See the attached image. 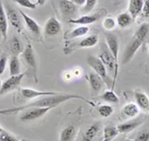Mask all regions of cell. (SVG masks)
<instances>
[{"label": "cell", "mask_w": 149, "mask_h": 141, "mask_svg": "<svg viewBox=\"0 0 149 141\" xmlns=\"http://www.w3.org/2000/svg\"><path fill=\"white\" fill-rule=\"evenodd\" d=\"M82 99L83 101H86L90 104L93 105L91 102L90 100H87L84 97L78 95H72V94H58L55 96H45L43 99H38L37 101L33 102L31 103H29L27 105H24L25 109L29 107H56L58 105L63 103L64 102L68 101L70 99Z\"/></svg>", "instance_id": "cell-1"}, {"label": "cell", "mask_w": 149, "mask_h": 141, "mask_svg": "<svg viewBox=\"0 0 149 141\" xmlns=\"http://www.w3.org/2000/svg\"><path fill=\"white\" fill-rule=\"evenodd\" d=\"M100 60L102 62L105 66H106L107 71L111 73L113 75V86L111 90H113L115 81L118 76V64L115 62V59L111 52L109 51V48L106 44H102L101 47V54L98 56Z\"/></svg>", "instance_id": "cell-2"}, {"label": "cell", "mask_w": 149, "mask_h": 141, "mask_svg": "<svg viewBox=\"0 0 149 141\" xmlns=\"http://www.w3.org/2000/svg\"><path fill=\"white\" fill-rule=\"evenodd\" d=\"M86 62L87 64L93 69L95 74L100 76L102 79L104 83L108 87L113 86V80L108 75V71L106 69V66L101 61L98 57L93 56V55H88L86 58Z\"/></svg>", "instance_id": "cell-3"}, {"label": "cell", "mask_w": 149, "mask_h": 141, "mask_svg": "<svg viewBox=\"0 0 149 141\" xmlns=\"http://www.w3.org/2000/svg\"><path fill=\"white\" fill-rule=\"evenodd\" d=\"M143 41L144 40L134 35V36L132 37V40H130V42L129 43V44L127 45L126 48L125 50L123 56V64L129 63L134 58L135 54L140 49Z\"/></svg>", "instance_id": "cell-4"}, {"label": "cell", "mask_w": 149, "mask_h": 141, "mask_svg": "<svg viewBox=\"0 0 149 141\" xmlns=\"http://www.w3.org/2000/svg\"><path fill=\"white\" fill-rule=\"evenodd\" d=\"M26 109L28 110H26L20 117L21 121L24 122L40 118L52 110V107H29Z\"/></svg>", "instance_id": "cell-5"}, {"label": "cell", "mask_w": 149, "mask_h": 141, "mask_svg": "<svg viewBox=\"0 0 149 141\" xmlns=\"http://www.w3.org/2000/svg\"><path fill=\"white\" fill-rule=\"evenodd\" d=\"M6 17L7 21L10 23L13 27L16 28L17 31L21 32L23 28V19L20 12L17 11L15 9L11 8L10 6L6 7Z\"/></svg>", "instance_id": "cell-6"}, {"label": "cell", "mask_w": 149, "mask_h": 141, "mask_svg": "<svg viewBox=\"0 0 149 141\" xmlns=\"http://www.w3.org/2000/svg\"><path fill=\"white\" fill-rule=\"evenodd\" d=\"M24 76H25V74H20L17 76H10L9 79L6 80L2 85V87L0 88V96L7 94L16 88L21 84Z\"/></svg>", "instance_id": "cell-7"}, {"label": "cell", "mask_w": 149, "mask_h": 141, "mask_svg": "<svg viewBox=\"0 0 149 141\" xmlns=\"http://www.w3.org/2000/svg\"><path fill=\"white\" fill-rule=\"evenodd\" d=\"M23 58L27 63V65L32 68V69L34 72V76L36 81H37V59H36V55H35L34 51L32 47L30 44L26 46V49L23 51Z\"/></svg>", "instance_id": "cell-8"}, {"label": "cell", "mask_w": 149, "mask_h": 141, "mask_svg": "<svg viewBox=\"0 0 149 141\" xmlns=\"http://www.w3.org/2000/svg\"><path fill=\"white\" fill-rule=\"evenodd\" d=\"M106 45L109 48V51L111 52L114 58L115 62L118 64V55H119V43L118 37L113 34L108 33L106 35Z\"/></svg>", "instance_id": "cell-9"}, {"label": "cell", "mask_w": 149, "mask_h": 141, "mask_svg": "<svg viewBox=\"0 0 149 141\" xmlns=\"http://www.w3.org/2000/svg\"><path fill=\"white\" fill-rule=\"evenodd\" d=\"M61 31V24L55 17H49L45 25V32L46 35L52 36L60 33Z\"/></svg>", "instance_id": "cell-10"}, {"label": "cell", "mask_w": 149, "mask_h": 141, "mask_svg": "<svg viewBox=\"0 0 149 141\" xmlns=\"http://www.w3.org/2000/svg\"><path fill=\"white\" fill-rule=\"evenodd\" d=\"M21 94L25 99H36L37 97H40V96H55V95H58L60 93L55 92V91H42L36 90V89H33V88H22Z\"/></svg>", "instance_id": "cell-11"}, {"label": "cell", "mask_w": 149, "mask_h": 141, "mask_svg": "<svg viewBox=\"0 0 149 141\" xmlns=\"http://www.w3.org/2000/svg\"><path fill=\"white\" fill-rule=\"evenodd\" d=\"M134 98L139 109L144 113H149V97L148 95L141 91H136Z\"/></svg>", "instance_id": "cell-12"}, {"label": "cell", "mask_w": 149, "mask_h": 141, "mask_svg": "<svg viewBox=\"0 0 149 141\" xmlns=\"http://www.w3.org/2000/svg\"><path fill=\"white\" fill-rule=\"evenodd\" d=\"M20 14L22 17L23 21L25 22V24L26 25V27L29 29V31L33 32L35 35L37 36H39L40 33V25L37 23V21L33 19L32 17H30L29 16H28L27 14H26L23 11L20 10Z\"/></svg>", "instance_id": "cell-13"}, {"label": "cell", "mask_w": 149, "mask_h": 141, "mask_svg": "<svg viewBox=\"0 0 149 141\" xmlns=\"http://www.w3.org/2000/svg\"><path fill=\"white\" fill-rule=\"evenodd\" d=\"M8 30V21L6 17V13L5 7L3 6L2 0H0V34L3 39L7 36Z\"/></svg>", "instance_id": "cell-14"}, {"label": "cell", "mask_w": 149, "mask_h": 141, "mask_svg": "<svg viewBox=\"0 0 149 141\" xmlns=\"http://www.w3.org/2000/svg\"><path fill=\"white\" fill-rule=\"evenodd\" d=\"M143 5V0H129V13L133 21L141 14Z\"/></svg>", "instance_id": "cell-15"}, {"label": "cell", "mask_w": 149, "mask_h": 141, "mask_svg": "<svg viewBox=\"0 0 149 141\" xmlns=\"http://www.w3.org/2000/svg\"><path fill=\"white\" fill-rule=\"evenodd\" d=\"M89 83L92 91L95 92V94H97L102 88L104 81L100 76L95 73H91L89 75Z\"/></svg>", "instance_id": "cell-16"}, {"label": "cell", "mask_w": 149, "mask_h": 141, "mask_svg": "<svg viewBox=\"0 0 149 141\" xmlns=\"http://www.w3.org/2000/svg\"><path fill=\"white\" fill-rule=\"evenodd\" d=\"M59 6L62 14L65 16L73 14L76 10L75 5L70 0H60Z\"/></svg>", "instance_id": "cell-17"}, {"label": "cell", "mask_w": 149, "mask_h": 141, "mask_svg": "<svg viewBox=\"0 0 149 141\" xmlns=\"http://www.w3.org/2000/svg\"><path fill=\"white\" fill-rule=\"evenodd\" d=\"M9 69L10 76H17L21 74L20 61L16 55H13L9 62Z\"/></svg>", "instance_id": "cell-18"}, {"label": "cell", "mask_w": 149, "mask_h": 141, "mask_svg": "<svg viewBox=\"0 0 149 141\" xmlns=\"http://www.w3.org/2000/svg\"><path fill=\"white\" fill-rule=\"evenodd\" d=\"M134 21L131 17V15L129 13H121L118 14L116 19V22L120 28H125L129 27Z\"/></svg>", "instance_id": "cell-19"}, {"label": "cell", "mask_w": 149, "mask_h": 141, "mask_svg": "<svg viewBox=\"0 0 149 141\" xmlns=\"http://www.w3.org/2000/svg\"><path fill=\"white\" fill-rule=\"evenodd\" d=\"M141 122L140 121H132V122H125V123H121L119 124L117 126V129H118L119 133H128L129 132H132V130L136 129L138 126H140Z\"/></svg>", "instance_id": "cell-20"}, {"label": "cell", "mask_w": 149, "mask_h": 141, "mask_svg": "<svg viewBox=\"0 0 149 141\" xmlns=\"http://www.w3.org/2000/svg\"><path fill=\"white\" fill-rule=\"evenodd\" d=\"M100 129L99 123H95L90 126L83 135V141H93Z\"/></svg>", "instance_id": "cell-21"}, {"label": "cell", "mask_w": 149, "mask_h": 141, "mask_svg": "<svg viewBox=\"0 0 149 141\" xmlns=\"http://www.w3.org/2000/svg\"><path fill=\"white\" fill-rule=\"evenodd\" d=\"M76 136V130L74 126H68L60 133V141H73Z\"/></svg>", "instance_id": "cell-22"}, {"label": "cell", "mask_w": 149, "mask_h": 141, "mask_svg": "<svg viewBox=\"0 0 149 141\" xmlns=\"http://www.w3.org/2000/svg\"><path fill=\"white\" fill-rule=\"evenodd\" d=\"M97 20V17L96 15H83L82 17H79L77 19H71L69 22L72 24H77L81 25H86L95 22Z\"/></svg>", "instance_id": "cell-23"}, {"label": "cell", "mask_w": 149, "mask_h": 141, "mask_svg": "<svg viewBox=\"0 0 149 141\" xmlns=\"http://www.w3.org/2000/svg\"><path fill=\"white\" fill-rule=\"evenodd\" d=\"M140 112V109L136 103H128L123 107V113L129 118H135L136 116L138 115Z\"/></svg>", "instance_id": "cell-24"}, {"label": "cell", "mask_w": 149, "mask_h": 141, "mask_svg": "<svg viewBox=\"0 0 149 141\" xmlns=\"http://www.w3.org/2000/svg\"><path fill=\"white\" fill-rule=\"evenodd\" d=\"M119 134L117 128L107 126L103 129V136L102 141H112Z\"/></svg>", "instance_id": "cell-25"}, {"label": "cell", "mask_w": 149, "mask_h": 141, "mask_svg": "<svg viewBox=\"0 0 149 141\" xmlns=\"http://www.w3.org/2000/svg\"><path fill=\"white\" fill-rule=\"evenodd\" d=\"M97 43H98V37L97 35H92L81 40L79 43V46L83 48L93 47L97 45Z\"/></svg>", "instance_id": "cell-26"}, {"label": "cell", "mask_w": 149, "mask_h": 141, "mask_svg": "<svg viewBox=\"0 0 149 141\" xmlns=\"http://www.w3.org/2000/svg\"><path fill=\"white\" fill-rule=\"evenodd\" d=\"M10 50L14 54V55H16V56L23 51L22 44L21 41L17 39V37H14L10 40Z\"/></svg>", "instance_id": "cell-27"}, {"label": "cell", "mask_w": 149, "mask_h": 141, "mask_svg": "<svg viewBox=\"0 0 149 141\" xmlns=\"http://www.w3.org/2000/svg\"><path fill=\"white\" fill-rule=\"evenodd\" d=\"M101 98L102 100L107 102H110V103H118L119 102V98L117 96V94L115 93L113 90H108L104 92Z\"/></svg>", "instance_id": "cell-28"}, {"label": "cell", "mask_w": 149, "mask_h": 141, "mask_svg": "<svg viewBox=\"0 0 149 141\" xmlns=\"http://www.w3.org/2000/svg\"><path fill=\"white\" fill-rule=\"evenodd\" d=\"M89 30L90 29L88 27L82 25L79 28H74V30L71 32L70 36H71V38H78V37L83 36H85L88 33Z\"/></svg>", "instance_id": "cell-29"}, {"label": "cell", "mask_w": 149, "mask_h": 141, "mask_svg": "<svg viewBox=\"0 0 149 141\" xmlns=\"http://www.w3.org/2000/svg\"><path fill=\"white\" fill-rule=\"evenodd\" d=\"M97 111L102 117L103 118H109L113 113V109L109 105H101L97 108Z\"/></svg>", "instance_id": "cell-30"}, {"label": "cell", "mask_w": 149, "mask_h": 141, "mask_svg": "<svg viewBox=\"0 0 149 141\" xmlns=\"http://www.w3.org/2000/svg\"><path fill=\"white\" fill-rule=\"evenodd\" d=\"M117 25V22L113 18V17H106L102 21V26L106 30L108 31H111L113 28H115Z\"/></svg>", "instance_id": "cell-31"}, {"label": "cell", "mask_w": 149, "mask_h": 141, "mask_svg": "<svg viewBox=\"0 0 149 141\" xmlns=\"http://www.w3.org/2000/svg\"><path fill=\"white\" fill-rule=\"evenodd\" d=\"M14 1L18 5L25 8L32 9V10H35L37 8V3H33L30 0H14Z\"/></svg>", "instance_id": "cell-32"}, {"label": "cell", "mask_w": 149, "mask_h": 141, "mask_svg": "<svg viewBox=\"0 0 149 141\" xmlns=\"http://www.w3.org/2000/svg\"><path fill=\"white\" fill-rule=\"evenodd\" d=\"M97 0H86L85 5L83 6L82 10L84 13H89L95 8V6L97 4Z\"/></svg>", "instance_id": "cell-33"}, {"label": "cell", "mask_w": 149, "mask_h": 141, "mask_svg": "<svg viewBox=\"0 0 149 141\" xmlns=\"http://www.w3.org/2000/svg\"><path fill=\"white\" fill-rule=\"evenodd\" d=\"M25 109L24 106L19 107L16 108H7V109H1L0 110V114L2 115H6V114H10V113H14L16 112H18L20 110H22Z\"/></svg>", "instance_id": "cell-34"}, {"label": "cell", "mask_w": 149, "mask_h": 141, "mask_svg": "<svg viewBox=\"0 0 149 141\" xmlns=\"http://www.w3.org/2000/svg\"><path fill=\"white\" fill-rule=\"evenodd\" d=\"M0 141H19L14 135L3 130V133L0 134Z\"/></svg>", "instance_id": "cell-35"}, {"label": "cell", "mask_w": 149, "mask_h": 141, "mask_svg": "<svg viewBox=\"0 0 149 141\" xmlns=\"http://www.w3.org/2000/svg\"><path fill=\"white\" fill-rule=\"evenodd\" d=\"M135 141H149L148 131H141L136 136Z\"/></svg>", "instance_id": "cell-36"}, {"label": "cell", "mask_w": 149, "mask_h": 141, "mask_svg": "<svg viewBox=\"0 0 149 141\" xmlns=\"http://www.w3.org/2000/svg\"><path fill=\"white\" fill-rule=\"evenodd\" d=\"M141 14L144 17H149V0H143V5Z\"/></svg>", "instance_id": "cell-37"}, {"label": "cell", "mask_w": 149, "mask_h": 141, "mask_svg": "<svg viewBox=\"0 0 149 141\" xmlns=\"http://www.w3.org/2000/svg\"><path fill=\"white\" fill-rule=\"evenodd\" d=\"M6 64H7V58L5 55H3L0 58V75L3 74L6 69Z\"/></svg>", "instance_id": "cell-38"}, {"label": "cell", "mask_w": 149, "mask_h": 141, "mask_svg": "<svg viewBox=\"0 0 149 141\" xmlns=\"http://www.w3.org/2000/svg\"><path fill=\"white\" fill-rule=\"evenodd\" d=\"M86 0H72V3L74 5H79V6H84L86 3Z\"/></svg>", "instance_id": "cell-39"}, {"label": "cell", "mask_w": 149, "mask_h": 141, "mask_svg": "<svg viewBox=\"0 0 149 141\" xmlns=\"http://www.w3.org/2000/svg\"><path fill=\"white\" fill-rule=\"evenodd\" d=\"M46 0H37V5H39V6H43L45 3Z\"/></svg>", "instance_id": "cell-40"}, {"label": "cell", "mask_w": 149, "mask_h": 141, "mask_svg": "<svg viewBox=\"0 0 149 141\" xmlns=\"http://www.w3.org/2000/svg\"><path fill=\"white\" fill-rule=\"evenodd\" d=\"M3 129H2V127L0 126V134L3 133Z\"/></svg>", "instance_id": "cell-41"}, {"label": "cell", "mask_w": 149, "mask_h": 141, "mask_svg": "<svg viewBox=\"0 0 149 141\" xmlns=\"http://www.w3.org/2000/svg\"><path fill=\"white\" fill-rule=\"evenodd\" d=\"M2 85H3V83H2L1 80H0V88H1V87H2Z\"/></svg>", "instance_id": "cell-42"}, {"label": "cell", "mask_w": 149, "mask_h": 141, "mask_svg": "<svg viewBox=\"0 0 149 141\" xmlns=\"http://www.w3.org/2000/svg\"><path fill=\"white\" fill-rule=\"evenodd\" d=\"M125 141H135V140H126Z\"/></svg>", "instance_id": "cell-43"}, {"label": "cell", "mask_w": 149, "mask_h": 141, "mask_svg": "<svg viewBox=\"0 0 149 141\" xmlns=\"http://www.w3.org/2000/svg\"><path fill=\"white\" fill-rule=\"evenodd\" d=\"M26 141H30V140H26Z\"/></svg>", "instance_id": "cell-44"}]
</instances>
